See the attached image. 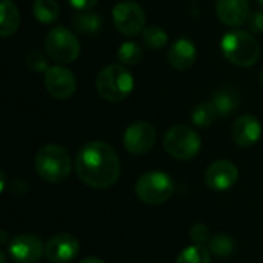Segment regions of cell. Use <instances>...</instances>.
I'll list each match as a JSON object with an SVG mask.
<instances>
[{"label": "cell", "instance_id": "603a6c76", "mask_svg": "<svg viewBox=\"0 0 263 263\" xmlns=\"http://www.w3.org/2000/svg\"><path fill=\"white\" fill-rule=\"evenodd\" d=\"M176 263H211V254H210V250L205 248L203 245H193V247H188L185 248Z\"/></svg>", "mask_w": 263, "mask_h": 263}, {"label": "cell", "instance_id": "2e32d148", "mask_svg": "<svg viewBox=\"0 0 263 263\" xmlns=\"http://www.w3.org/2000/svg\"><path fill=\"white\" fill-rule=\"evenodd\" d=\"M196 59H197L196 45H194L191 40L185 39V37L176 40V42L173 43L170 52H168V60H170V63H171L176 69H180V71L191 68V66L194 65Z\"/></svg>", "mask_w": 263, "mask_h": 263}, {"label": "cell", "instance_id": "83f0119b", "mask_svg": "<svg viewBox=\"0 0 263 263\" xmlns=\"http://www.w3.org/2000/svg\"><path fill=\"white\" fill-rule=\"evenodd\" d=\"M248 26L254 32H263V11H257V12L250 14Z\"/></svg>", "mask_w": 263, "mask_h": 263}, {"label": "cell", "instance_id": "ffe728a7", "mask_svg": "<svg viewBox=\"0 0 263 263\" xmlns=\"http://www.w3.org/2000/svg\"><path fill=\"white\" fill-rule=\"evenodd\" d=\"M211 102L214 103L219 116H230L239 105L237 94L233 89H228V88L217 91Z\"/></svg>", "mask_w": 263, "mask_h": 263}, {"label": "cell", "instance_id": "484cf974", "mask_svg": "<svg viewBox=\"0 0 263 263\" xmlns=\"http://www.w3.org/2000/svg\"><path fill=\"white\" fill-rule=\"evenodd\" d=\"M26 65L32 69V71H37V72H46L48 71V60L45 57L43 52L37 51V49H32L26 54Z\"/></svg>", "mask_w": 263, "mask_h": 263}, {"label": "cell", "instance_id": "5b68a950", "mask_svg": "<svg viewBox=\"0 0 263 263\" xmlns=\"http://www.w3.org/2000/svg\"><path fill=\"white\" fill-rule=\"evenodd\" d=\"M174 193L173 179L162 171H149L139 177L136 183L137 197L148 205L165 203Z\"/></svg>", "mask_w": 263, "mask_h": 263}, {"label": "cell", "instance_id": "9c48e42d", "mask_svg": "<svg viewBox=\"0 0 263 263\" xmlns=\"http://www.w3.org/2000/svg\"><path fill=\"white\" fill-rule=\"evenodd\" d=\"M157 133L148 122H136L129 125L123 134V145L134 156L146 154L156 143Z\"/></svg>", "mask_w": 263, "mask_h": 263}, {"label": "cell", "instance_id": "ac0fdd59", "mask_svg": "<svg viewBox=\"0 0 263 263\" xmlns=\"http://www.w3.org/2000/svg\"><path fill=\"white\" fill-rule=\"evenodd\" d=\"M72 26L82 34H97L102 29V17L89 9L77 11L72 17Z\"/></svg>", "mask_w": 263, "mask_h": 263}, {"label": "cell", "instance_id": "f1b7e54d", "mask_svg": "<svg viewBox=\"0 0 263 263\" xmlns=\"http://www.w3.org/2000/svg\"><path fill=\"white\" fill-rule=\"evenodd\" d=\"M68 2L77 11H85V9H91L92 6H96L99 0H68Z\"/></svg>", "mask_w": 263, "mask_h": 263}, {"label": "cell", "instance_id": "cb8c5ba5", "mask_svg": "<svg viewBox=\"0 0 263 263\" xmlns=\"http://www.w3.org/2000/svg\"><path fill=\"white\" fill-rule=\"evenodd\" d=\"M142 35H143V42L145 45L153 49V51H157V49H162L166 43H168V35L166 32L159 28V26H146L143 31H142Z\"/></svg>", "mask_w": 263, "mask_h": 263}, {"label": "cell", "instance_id": "7c38bea8", "mask_svg": "<svg viewBox=\"0 0 263 263\" xmlns=\"http://www.w3.org/2000/svg\"><path fill=\"white\" fill-rule=\"evenodd\" d=\"M79 250L80 245L74 236L60 233L45 243V257L51 263H69L79 254Z\"/></svg>", "mask_w": 263, "mask_h": 263}, {"label": "cell", "instance_id": "1f68e13d", "mask_svg": "<svg viewBox=\"0 0 263 263\" xmlns=\"http://www.w3.org/2000/svg\"><path fill=\"white\" fill-rule=\"evenodd\" d=\"M260 80H262V83H263V69H262V72H260Z\"/></svg>", "mask_w": 263, "mask_h": 263}, {"label": "cell", "instance_id": "ba28073f", "mask_svg": "<svg viewBox=\"0 0 263 263\" xmlns=\"http://www.w3.org/2000/svg\"><path fill=\"white\" fill-rule=\"evenodd\" d=\"M112 22L119 32L125 35H136L145 29L146 17L143 8L139 3L133 0H123L114 6Z\"/></svg>", "mask_w": 263, "mask_h": 263}, {"label": "cell", "instance_id": "d4e9b609", "mask_svg": "<svg viewBox=\"0 0 263 263\" xmlns=\"http://www.w3.org/2000/svg\"><path fill=\"white\" fill-rule=\"evenodd\" d=\"M208 250L217 257H228L234 251V240L228 234H217L211 237Z\"/></svg>", "mask_w": 263, "mask_h": 263}, {"label": "cell", "instance_id": "277c9868", "mask_svg": "<svg viewBox=\"0 0 263 263\" xmlns=\"http://www.w3.org/2000/svg\"><path fill=\"white\" fill-rule=\"evenodd\" d=\"M225 59L237 66H253L260 57V45L250 32L242 29L230 31L220 42Z\"/></svg>", "mask_w": 263, "mask_h": 263}, {"label": "cell", "instance_id": "f546056e", "mask_svg": "<svg viewBox=\"0 0 263 263\" xmlns=\"http://www.w3.org/2000/svg\"><path fill=\"white\" fill-rule=\"evenodd\" d=\"M79 263H105V262H103V260H100V259H97V257H86V259L80 260Z\"/></svg>", "mask_w": 263, "mask_h": 263}, {"label": "cell", "instance_id": "d6986e66", "mask_svg": "<svg viewBox=\"0 0 263 263\" xmlns=\"http://www.w3.org/2000/svg\"><path fill=\"white\" fill-rule=\"evenodd\" d=\"M35 20L43 25L54 23L59 17V5L55 0H35L32 5Z\"/></svg>", "mask_w": 263, "mask_h": 263}, {"label": "cell", "instance_id": "4dcf8cb0", "mask_svg": "<svg viewBox=\"0 0 263 263\" xmlns=\"http://www.w3.org/2000/svg\"><path fill=\"white\" fill-rule=\"evenodd\" d=\"M0 260H2V263H6V260H5V253L3 251L0 253Z\"/></svg>", "mask_w": 263, "mask_h": 263}, {"label": "cell", "instance_id": "7a4b0ae2", "mask_svg": "<svg viewBox=\"0 0 263 263\" xmlns=\"http://www.w3.org/2000/svg\"><path fill=\"white\" fill-rule=\"evenodd\" d=\"M34 166L40 179L49 183H60L68 179L72 170V160L68 151L60 145H45L35 154Z\"/></svg>", "mask_w": 263, "mask_h": 263}, {"label": "cell", "instance_id": "8fae6325", "mask_svg": "<svg viewBox=\"0 0 263 263\" xmlns=\"http://www.w3.org/2000/svg\"><path fill=\"white\" fill-rule=\"evenodd\" d=\"M45 86L46 91L57 100L69 99L77 88L74 74L65 66H49L45 72Z\"/></svg>", "mask_w": 263, "mask_h": 263}, {"label": "cell", "instance_id": "7402d4cb", "mask_svg": "<svg viewBox=\"0 0 263 263\" xmlns=\"http://www.w3.org/2000/svg\"><path fill=\"white\" fill-rule=\"evenodd\" d=\"M117 59L125 66H134V65H137V63L142 62V59H143V49L136 42H123L119 46Z\"/></svg>", "mask_w": 263, "mask_h": 263}, {"label": "cell", "instance_id": "8992f818", "mask_svg": "<svg viewBox=\"0 0 263 263\" xmlns=\"http://www.w3.org/2000/svg\"><path fill=\"white\" fill-rule=\"evenodd\" d=\"M163 146L171 157L177 160H190L199 154L202 142L197 133L190 126L176 125L166 131Z\"/></svg>", "mask_w": 263, "mask_h": 263}, {"label": "cell", "instance_id": "d6a6232c", "mask_svg": "<svg viewBox=\"0 0 263 263\" xmlns=\"http://www.w3.org/2000/svg\"><path fill=\"white\" fill-rule=\"evenodd\" d=\"M259 3H260V5H262V6H263V0H259Z\"/></svg>", "mask_w": 263, "mask_h": 263}, {"label": "cell", "instance_id": "30bf717a", "mask_svg": "<svg viewBox=\"0 0 263 263\" xmlns=\"http://www.w3.org/2000/svg\"><path fill=\"white\" fill-rule=\"evenodd\" d=\"M8 253L15 263H37L45 256V245L32 234H20L11 239Z\"/></svg>", "mask_w": 263, "mask_h": 263}, {"label": "cell", "instance_id": "e0dca14e", "mask_svg": "<svg viewBox=\"0 0 263 263\" xmlns=\"http://www.w3.org/2000/svg\"><path fill=\"white\" fill-rule=\"evenodd\" d=\"M20 25V14L17 6L11 0H2L0 5V35L9 37L12 35Z\"/></svg>", "mask_w": 263, "mask_h": 263}, {"label": "cell", "instance_id": "44dd1931", "mask_svg": "<svg viewBox=\"0 0 263 263\" xmlns=\"http://www.w3.org/2000/svg\"><path fill=\"white\" fill-rule=\"evenodd\" d=\"M219 112L214 106L213 102H205V103H200L194 108L193 114H191V120L196 126H200V128H206L210 125L214 123V120L217 119Z\"/></svg>", "mask_w": 263, "mask_h": 263}, {"label": "cell", "instance_id": "4fadbf2b", "mask_svg": "<svg viewBox=\"0 0 263 263\" xmlns=\"http://www.w3.org/2000/svg\"><path fill=\"white\" fill-rule=\"evenodd\" d=\"M239 171L230 160H216L205 173V182L213 191H227L236 185Z\"/></svg>", "mask_w": 263, "mask_h": 263}, {"label": "cell", "instance_id": "4316f807", "mask_svg": "<svg viewBox=\"0 0 263 263\" xmlns=\"http://www.w3.org/2000/svg\"><path fill=\"white\" fill-rule=\"evenodd\" d=\"M190 237L196 245H205V243H210V240H211L210 230L203 223H196L190 231Z\"/></svg>", "mask_w": 263, "mask_h": 263}, {"label": "cell", "instance_id": "9a60e30c", "mask_svg": "<svg viewBox=\"0 0 263 263\" xmlns=\"http://www.w3.org/2000/svg\"><path fill=\"white\" fill-rule=\"evenodd\" d=\"M216 12L222 23L233 28H237L248 22V17L251 14L248 0H217Z\"/></svg>", "mask_w": 263, "mask_h": 263}, {"label": "cell", "instance_id": "5bb4252c", "mask_svg": "<svg viewBox=\"0 0 263 263\" xmlns=\"http://www.w3.org/2000/svg\"><path fill=\"white\" fill-rule=\"evenodd\" d=\"M231 134L236 145L242 148H250L259 142L262 136V126L257 117H254L253 114H243L234 122Z\"/></svg>", "mask_w": 263, "mask_h": 263}, {"label": "cell", "instance_id": "52a82bcc", "mask_svg": "<svg viewBox=\"0 0 263 263\" xmlns=\"http://www.w3.org/2000/svg\"><path fill=\"white\" fill-rule=\"evenodd\" d=\"M45 49L57 63H72L80 54V42L63 26H54L45 37Z\"/></svg>", "mask_w": 263, "mask_h": 263}, {"label": "cell", "instance_id": "6da1fadb", "mask_svg": "<svg viewBox=\"0 0 263 263\" xmlns=\"http://www.w3.org/2000/svg\"><path fill=\"white\" fill-rule=\"evenodd\" d=\"M77 177L96 190L111 188L120 176V160L114 148L105 142H89L76 157Z\"/></svg>", "mask_w": 263, "mask_h": 263}, {"label": "cell", "instance_id": "3957f363", "mask_svg": "<svg viewBox=\"0 0 263 263\" xmlns=\"http://www.w3.org/2000/svg\"><path fill=\"white\" fill-rule=\"evenodd\" d=\"M134 88V79L131 72L122 63L105 66L96 79V89L99 96L106 102L125 100Z\"/></svg>", "mask_w": 263, "mask_h": 263}]
</instances>
